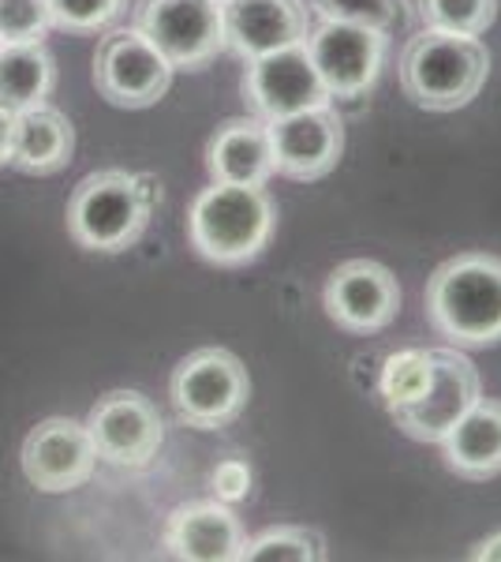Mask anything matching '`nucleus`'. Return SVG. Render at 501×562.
Returning <instances> with one entry per match:
<instances>
[{
  "mask_svg": "<svg viewBox=\"0 0 501 562\" xmlns=\"http://www.w3.org/2000/svg\"><path fill=\"white\" fill-rule=\"evenodd\" d=\"M326 540L304 525H277L243 543L240 562H322Z\"/></svg>",
  "mask_w": 501,
  "mask_h": 562,
  "instance_id": "obj_21",
  "label": "nucleus"
},
{
  "mask_svg": "<svg viewBox=\"0 0 501 562\" xmlns=\"http://www.w3.org/2000/svg\"><path fill=\"white\" fill-rule=\"evenodd\" d=\"M431 352H434L431 383L423 386V394H419L415 402L389 413L397 428L405 431L408 439H419V442H442L453 424L482 397L479 371L464 357V349L445 346Z\"/></svg>",
  "mask_w": 501,
  "mask_h": 562,
  "instance_id": "obj_8",
  "label": "nucleus"
},
{
  "mask_svg": "<svg viewBox=\"0 0 501 562\" xmlns=\"http://www.w3.org/2000/svg\"><path fill=\"white\" fill-rule=\"evenodd\" d=\"M273 147V173L288 180H322L333 173L344 150V121L333 105H315L266 124Z\"/></svg>",
  "mask_w": 501,
  "mask_h": 562,
  "instance_id": "obj_13",
  "label": "nucleus"
},
{
  "mask_svg": "<svg viewBox=\"0 0 501 562\" xmlns=\"http://www.w3.org/2000/svg\"><path fill=\"white\" fill-rule=\"evenodd\" d=\"M273 222H277V211L266 188L214 180L191 203L187 240L198 256L217 267H243L270 244Z\"/></svg>",
  "mask_w": 501,
  "mask_h": 562,
  "instance_id": "obj_2",
  "label": "nucleus"
},
{
  "mask_svg": "<svg viewBox=\"0 0 501 562\" xmlns=\"http://www.w3.org/2000/svg\"><path fill=\"white\" fill-rule=\"evenodd\" d=\"M490 57L479 38L449 31L415 34L400 53V90L431 113L464 109L487 83Z\"/></svg>",
  "mask_w": 501,
  "mask_h": 562,
  "instance_id": "obj_3",
  "label": "nucleus"
},
{
  "mask_svg": "<svg viewBox=\"0 0 501 562\" xmlns=\"http://www.w3.org/2000/svg\"><path fill=\"white\" fill-rule=\"evenodd\" d=\"M304 49L330 98H363L386 65V34L355 23L322 20L304 38Z\"/></svg>",
  "mask_w": 501,
  "mask_h": 562,
  "instance_id": "obj_10",
  "label": "nucleus"
},
{
  "mask_svg": "<svg viewBox=\"0 0 501 562\" xmlns=\"http://www.w3.org/2000/svg\"><path fill=\"white\" fill-rule=\"evenodd\" d=\"M431 368H434V352L431 349H400L386 360L378 379V390L386 397V409L394 413L400 405L415 402L423 394V386L431 383Z\"/></svg>",
  "mask_w": 501,
  "mask_h": 562,
  "instance_id": "obj_23",
  "label": "nucleus"
},
{
  "mask_svg": "<svg viewBox=\"0 0 501 562\" xmlns=\"http://www.w3.org/2000/svg\"><path fill=\"white\" fill-rule=\"evenodd\" d=\"M0 45H4V42H0Z\"/></svg>",
  "mask_w": 501,
  "mask_h": 562,
  "instance_id": "obj_31",
  "label": "nucleus"
},
{
  "mask_svg": "<svg viewBox=\"0 0 501 562\" xmlns=\"http://www.w3.org/2000/svg\"><path fill=\"white\" fill-rule=\"evenodd\" d=\"M15 143V109L0 105V166H8Z\"/></svg>",
  "mask_w": 501,
  "mask_h": 562,
  "instance_id": "obj_28",
  "label": "nucleus"
},
{
  "mask_svg": "<svg viewBox=\"0 0 501 562\" xmlns=\"http://www.w3.org/2000/svg\"><path fill=\"white\" fill-rule=\"evenodd\" d=\"M311 8L322 20L367 26V31H378L386 38L394 31H405L408 20H412L408 0H311Z\"/></svg>",
  "mask_w": 501,
  "mask_h": 562,
  "instance_id": "obj_22",
  "label": "nucleus"
},
{
  "mask_svg": "<svg viewBox=\"0 0 501 562\" xmlns=\"http://www.w3.org/2000/svg\"><path fill=\"white\" fill-rule=\"evenodd\" d=\"M326 312L349 334H378L397 319L400 285L375 259H349L326 281Z\"/></svg>",
  "mask_w": 501,
  "mask_h": 562,
  "instance_id": "obj_14",
  "label": "nucleus"
},
{
  "mask_svg": "<svg viewBox=\"0 0 501 562\" xmlns=\"http://www.w3.org/2000/svg\"><path fill=\"white\" fill-rule=\"evenodd\" d=\"M209 487H214V498H221V503H240V498L251 495V465L243 458L217 461V469L209 473Z\"/></svg>",
  "mask_w": 501,
  "mask_h": 562,
  "instance_id": "obj_27",
  "label": "nucleus"
},
{
  "mask_svg": "<svg viewBox=\"0 0 501 562\" xmlns=\"http://www.w3.org/2000/svg\"><path fill=\"white\" fill-rule=\"evenodd\" d=\"M206 169L209 180H221V184L266 188V180L273 177V147L266 121H259V116H232V121H225L221 128L209 135Z\"/></svg>",
  "mask_w": 501,
  "mask_h": 562,
  "instance_id": "obj_17",
  "label": "nucleus"
},
{
  "mask_svg": "<svg viewBox=\"0 0 501 562\" xmlns=\"http://www.w3.org/2000/svg\"><path fill=\"white\" fill-rule=\"evenodd\" d=\"M243 543H248L243 521L221 498L180 503L161 532V548L184 562H240Z\"/></svg>",
  "mask_w": 501,
  "mask_h": 562,
  "instance_id": "obj_16",
  "label": "nucleus"
},
{
  "mask_svg": "<svg viewBox=\"0 0 501 562\" xmlns=\"http://www.w3.org/2000/svg\"><path fill=\"white\" fill-rule=\"evenodd\" d=\"M127 0H49L53 26L64 34H98L124 15Z\"/></svg>",
  "mask_w": 501,
  "mask_h": 562,
  "instance_id": "obj_25",
  "label": "nucleus"
},
{
  "mask_svg": "<svg viewBox=\"0 0 501 562\" xmlns=\"http://www.w3.org/2000/svg\"><path fill=\"white\" fill-rule=\"evenodd\" d=\"M217 4H225V0H217Z\"/></svg>",
  "mask_w": 501,
  "mask_h": 562,
  "instance_id": "obj_30",
  "label": "nucleus"
},
{
  "mask_svg": "<svg viewBox=\"0 0 501 562\" xmlns=\"http://www.w3.org/2000/svg\"><path fill=\"white\" fill-rule=\"evenodd\" d=\"M135 31L166 53L172 68L198 71L225 53V23L217 0H139Z\"/></svg>",
  "mask_w": 501,
  "mask_h": 562,
  "instance_id": "obj_7",
  "label": "nucleus"
},
{
  "mask_svg": "<svg viewBox=\"0 0 501 562\" xmlns=\"http://www.w3.org/2000/svg\"><path fill=\"white\" fill-rule=\"evenodd\" d=\"M153 192L150 180L102 169L76 184L68 199V233L87 251H127L147 233Z\"/></svg>",
  "mask_w": 501,
  "mask_h": 562,
  "instance_id": "obj_4",
  "label": "nucleus"
},
{
  "mask_svg": "<svg viewBox=\"0 0 501 562\" xmlns=\"http://www.w3.org/2000/svg\"><path fill=\"white\" fill-rule=\"evenodd\" d=\"M53 26L49 0H0V42H42Z\"/></svg>",
  "mask_w": 501,
  "mask_h": 562,
  "instance_id": "obj_26",
  "label": "nucleus"
},
{
  "mask_svg": "<svg viewBox=\"0 0 501 562\" xmlns=\"http://www.w3.org/2000/svg\"><path fill=\"white\" fill-rule=\"evenodd\" d=\"M471 559H476V562H501V532L482 540L479 548L471 551Z\"/></svg>",
  "mask_w": 501,
  "mask_h": 562,
  "instance_id": "obj_29",
  "label": "nucleus"
},
{
  "mask_svg": "<svg viewBox=\"0 0 501 562\" xmlns=\"http://www.w3.org/2000/svg\"><path fill=\"white\" fill-rule=\"evenodd\" d=\"M76 154V128L53 105H31L15 113V143L8 166H15L26 177L60 173Z\"/></svg>",
  "mask_w": 501,
  "mask_h": 562,
  "instance_id": "obj_18",
  "label": "nucleus"
},
{
  "mask_svg": "<svg viewBox=\"0 0 501 562\" xmlns=\"http://www.w3.org/2000/svg\"><path fill=\"white\" fill-rule=\"evenodd\" d=\"M57 87V60L42 42L0 45V105L31 109L42 105Z\"/></svg>",
  "mask_w": 501,
  "mask_h": 562,
  "instance_id": "obj_20",
  "label": "nucleus"
},
{
  "mask_svg": "<svg viewBox=\"0 0 501 562\" xmlns=\"http://www.w3.org/2000/svg\"><path fill=\"white\" fill-rule=\"evenodd\" d=\"M419 15L431 31L479 38L498 20V0H419Z\"/></svg>",
  "mask_w": 501,
  "mask_h": 562,
  "instance_id": "obj_24",
  "label": "nucleus"
},
{
  "mask_svg": "<svg viewBox=\"0 0 501 562\" xmlns=\"http://www.w3.org/2000/svg\"><path fill=\"white\" fill-rule=\"evenodd\" d=\"M172 68L166 53L147 34L124 26L98 42L94 53V87L109 105L121 109H150L169 94Z\"/></svg>",
  "mask_w": 501,
  "mask_h": 562,
  "instance_id": "obj_6",
  "label": "nucleus"
},
{
  "mask_svg": "<svg viewBox=\"0 0 501 562\" xmlns=\"http://www.w3.org/2000/svg\"><path fill=\"white\" fill-rule=\"evenodd\" d=\"M221 23L225 49H232L240 60L304 45L311 34V12L304 0H225Z\"/></svg>",
  "mask_w": 501,
  "mask_h": 562,
  "instance_id": "obj_15",
  "label": "nucleus"
},
{
  "mask_svg": "<svg viewBox=\"0 0 501 562\" xmlns=\"http://www.w3.org/2000/svg\"><path fill=\"white\" fill-rule=\"evenodd\" d=\"M243 102H248V109L259 121L270 124L277 116L330 105L333 98L322 87V79H318L304 45H288V49L248 60V71H243Z\"/></svg>",
  "mask_w": 501,
  "mask_h": 562,
  "instance_id": "obj_11",
  "label": "nucleus"
},
{
  "mask_svg": "<svg viewBox=\"0 0 501 562\" xmlns=\"http://www.w3.org/2000/svg\"><path fill=\"white\" fill-rule=\"evenodd\" d=\"M20 461L31 487L45 495H64L94 476L98 450L87 435V424L71 420V416H49L26 431Z\"/></svg>",
  "mask_w": 501,
  "mask_h": 562,
  "instance_id": "obj_12",
  "label": "nucleus"
},
{
  "mask_svg": "<svg viewBox=\"0 0 501 562\" xmlns=\"http://www.w3.org/2000/svg\"><path fill=\"white\" fill-rule=\"evenodd\" d=\"M426 319L457 349L501 341V256L464 251L426 281Z\"/></svg>",
  "mask_w": 501,
  "mask_h": 562,
  "instance_id": "obj_1",
  "label": "nucleus"
},
{
  "mask_svg": "<svg viewBox=\"0 0 501 562\" xmlns=\"http://www.w3.org/2000/svg\"><path fill=\"white\" fill-rule=\"evenodd\" d=\"M87 435L98 450V461L121 469H147L166 442V424L147 394L109 390L87 416Z\"/></svg>",
  "mask_w": 501,
  "mask_h": 562,
  "instance_id": "obj_9",
  "label": "nucleus"
},
{
  "mask_svg": "<svg viewBox=\"0 0 501 562\" xmlns=\"http://www.w3.org/2000/svg\"><path fill=\"white\" fill-rule=\"evenodd\" d=\"M177 416L187 428L217 431L243 413L251 397V379L240 357L229 349H195L177 364L169 379Z\"/></svg>",
  "mask_w": 501,
  "mask_h": 562,
  "instance_id": "obj_5",
  "label": "nucleus"
},
{
  "mask_svg": "<svg viewBox=\"0 0 501 562\" xmlns=\"http://www.w3.org/2000/svg\"><path fill=\"white\" fill-rule=\"evenodd\" d=\"M445 465L464 480H490L501 473V402L479 397L442 439Z\"/></svg>",
  "mask_w": 501,
  "mask_h": 562,
  "instance_id": "obj_19",
  "label": "nucleus"
}]
</instances>
